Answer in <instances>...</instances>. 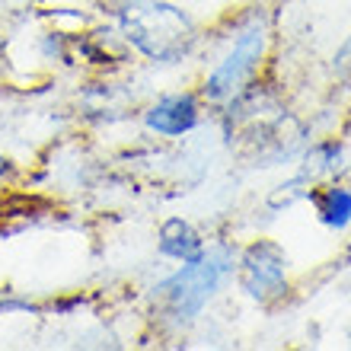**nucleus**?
Returning a JSON list of instances; mask_svg holds the SVG:
<instances>
[{
  "label": "nucleus",
  "mask_w": 351,
  "mask_h": 351,
  "mask_svg": "<svg viewBox=\"0 0 351 351\" xmlns=\"http://www.w3.org/2000/svg\"><path fill=\"white\" fill-rule=\"evenodd\" d=\"M125 29H128L131 42L154 58L182 55L195 36L192 23L182 10L169 7V3H150V0L131 3L125 10Z\"/></svg>",
  "instance_id": "obj_1"
},
{
  "label": "nucleus",
  "mask_w": 351,
  "mask_h": 351,
  "mask_svg": "<svg viewBox=\"0 0 351 351\" xmlns=\"http://www.w3.org/2000/svg\"><path fill=\"white\" fill-rule=\"evenodd\" d=\"M227 265H230L227 252L211 250L204 259H198L195 265L185 268L182 275H176L167 287L169 297H173V304H176V310H179V313H195V310L214 294V287L221 285Z\"/></svg>",
  "instance_id": "obj_2"
},
{
  "label": "nucleus",
  "mask_w": 351,
  "mask_h": 351,
  "mask_svg": "<svg viewBox=\"0 0 351 351\" xmlns=\"http://www.w3.org/2000/svg\"><path fill=\"white\" fill-rule=\"evenodd\" d=\"M262 48H265V36H262V26H252L250 32H243V38L237 42L227 61H223L214 77L208 80V96L211 99H230L246 86V80L252 77L256 64L262 58Z\"/></svg>",
  "instance_id": "obj_3"
},
{
  "label": "nucleus",
  "mask_w": 351,
  "mask_h": 351,
  "mask_svg": "<svg viewBox=\"0 0 351 351\" xmlns=\"http://www.w3.org/2000/svg\"><path fill=\"white\" fill-rule=\"evenodd\" d=\"M243 287L259 300L285 294V252L275 243H256L243 256Z\"/></svg>",
  "instance_id": "obj_4"
},
{
  "label": "nucleus",
  "mask_w": 351,
  "mask_h": 351,
  "mask_svg": "<svg viewBox=\"0 0 351 351\" xmlns=\"http://www.w3.org/2000/svg\"><path fill=\"white\" fill-rule=\"evenodd\" d=\"M198 119V112H195V102L189 96H173V99H163L157 109L147 115L150 128L163 131V134H182L189 131Z\"/></svg>",
  "instance_id": "obj_5"
},
{
  "label": "nucleus",
  "mask_w": 351,
  "mask_h": 351,
  "mask_svg": "<svg viewBox=\"0 0 351 351\" xmlns=\"http://www.w3.org/2000/svg\"><path fill=\"white\" fill-rule=\"evenodd\" d=\"M202 250V240L195 237V230L182 221H169L163 227V252L176 256V259H195Z\"/></svg>",
  "instance_id": "obj_6"
},
{
  "label": "nucleus",
  "mask_w": 351,
  "mask_h": 351,
  "mask_svg": "<svg viewBox=\"0 0 351 351\" xmlns=\"http://www.w3.org/2000/svg\"><path fill=\"white\" fill-rule=\"evenodd\" d=\"M319 214H323V221L335 230H342L345 223L351 221V192L345 189H329V192L319 198Z\"/></svg>",
  "instance_id": "obj_7"
},
{
  "label": "nucleus",
  "mask_w": 351,
  "mask_h": 351,
  "mask_svg": "<svg viewBox=\"0 0 351 351\" xmlns=\"http://www.w3.org/2000/svg\"><path fill=\"white\" fill-rule=\"evenodd\" d=\"M339 67H342V71H348L351 67V42L342 48V55H339Z\"/></svg>",
  "instance_id": "obj_8"
}]
</instances>
